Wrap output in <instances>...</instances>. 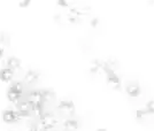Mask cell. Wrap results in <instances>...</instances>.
<instances>
[{
	"label": "cell",
	"instance_id": "cell-1",
	"mask_svg": "<svg viewBox=\"0 0 154 131\" xmlns=\"http://www.w3.org/2000/svg\"><path fill=\"white\" fill-rule=\"evenodd\" d=\"M59 124V118L52 113H45L39 117V125L42 128H38V130L43 128H55Z\"/></svg>",
	"mask_w": 154,
	"mask_h": 131
},
{
	"label": "cell",
	"instance_id": "cell-2",
	"mask_svg": "<svg viewBox=\"0 0 154 131\" xmlns=\"http://www.w3.org/2000/svg\"><path fill=\"white\" fill-rule=\"evenodd\" d=\"M58 109L63 116H67V117L72 116L76 111L75 105L71 100H61L58 104Z\"/></svg>",
	"mask_w": 154,
	"mask_h": 131
},
{
	"label": "cell",
	"instance_id": "cell-3",
	"mask_svg": "<svg viewBox=\"0 0 154 131\" xmlns=\"http://www.w3.org/2000/svg\"><path fill=\"white\" fill-rule=\"evenodd\" d=\"M23 117H26V116L17 111L7 109L2 113V120L6 123H15V122H19L21 120H23Z\"/></svg>",
	"mask_w": 154,
	"mask_h": 131
},
{
	"label": "cell",
	"instance_id": "cell-4",
	"mask_svg": "<svg viewBox=\"0 0 154 131\" xmlns=\"http://www.w3.org/2000/svg\"><path fill=\"white\" fill-rule=\"evenodd\" d=\"M106 81H107V85L114 90V91H119L121 90V79L120 77L116 75L114 72H108L107 75H106Z\"/></svg>",
	"mask_w": 154,
	"mask_h": 131
},
{
	"label": "cell",
	"instance_id": "cell-5",
	"mask_svg": "<svg viewBox=\"0 0 154 131\" xmlns=\"http://www.w3.org/2000/svg\"><path fill=\"white\" fill-rule=\"evenodd\" d=\"M125 92L131 98H138L141 94V87L138 83L131 82V83H128L125 85Z\"/></svg>",
	"mask_w": 154,
	"mask_h": 131
},
{
	"label": "cell",
	"instance_id": "cell-6",
	"mask_svg": "<svg viewBox=\"0 0 154 131\" xmlns=\"http://www.w3.org/2000/svg\"><path fill=\"white\" fill-rule=\"evenodd\" d=\"M26 100H28V101H29L32 106L43 105V104H44L43 91H31V92H29Z\"/></svg>",
	"mask_w": 154,
	"mask_h": 131
},
{
	"label": "cell",
	"instance_id": "cell-7",
	"mask_svg": "<svg viewBox=\"0 0 154 131\" xmlns=\"http://www.w3.org/2000/svg\"><path fill=\"white\" fill-rule=\"evenodd\" d=\"M82 14L79 12V8L77 7H69V11H68V14H67V19H68V22L71 23V24H76L79 21L82 20Z\"/></svg>",
	"mask_w": 154,
	"mask_h": 131
},
{
	"label": "cell",
	"instance_id": "cell-8",
	"mask_svg": "<svg viewBox=\"0 0 154 131\" xmlns=\"http://www.w3.org/2000/svg\"><path fill=\"white\" fill-rule=\"evenodd\" d=\"M32 105L28 100H20L17 102V111L23 114L24 116H29L31 114Z\"/></svg>",
	"mask_w": 154,
	"mask_h": 131
},
{
	"label": "cell",
	"instance_id": "cell-9",
	"mask_svg": "<svg viewBox=\"0 0 154 131\" xmlns=\"http://www.w3.org/2000/svg\"><path fill=\"white\" fill-rule=\"evenodd\" d=\"M13 76H14V70L11 69V68H8V67L2 68L0 70V81L1 82H5V83L11 82L12 78H13Z\"/></svg>",
	"mask_w": 154,
	"mask_h": 131
},
{
	"label": "cell",
	"instance_id": "cell-10",
	"mask_svg": "<svg viewBox=\"0 0 154 131\" xmlns=\"http://www.w3.org/2000/svg\"><path fill=\"white\" fill-rule=\"evenodd\" d=\"M22 98V92L15 91L14 89L9 87V90L7 91V99L11 101V102H19L20 100Z\"/></svg>",
	"mask_w": 154,
	"mask_h": 131
},
{
	"label": "cell",
	"instance_id": "cell-11",
	"mask_svg": "<svg viewBox=\"0 0 154 131\" xmlns=\"http://www.w3.org/2000/svg\"><path fill=\"white\" fill-rule=\"evenodd\" d=\"M79 128V123L74 118H67L63 122V129L66 131H76Z\"/></svg>",
	"mask_w": 154,
	"mask_h": 131
},
{
	"label": "cell",
	"instance_id": "cell-12",
	"mask_svg": "<svg viewBox=\"0 0 154 131\" xmlns=\"http://www.w3.org/2000/svg\"><path fill=\"white\" fill-rule=\"evenodd\" d=\"M38 78H39L38 72H35V70H29V72L24 75V82H26V84H29V85L35 84V83L38 81Z\"/></svg>",
	"mask_w": 154,
	"mask_h": 131
},
{
	"label": "cell",
	"instance_id": "cell-13",
	"mask_svg": "<svg viewBox=\"0 0 154 131\" xmlns=\"http://www.w3.org/2000/svg\"><path fill=\"white\" fill-rule=\"evenodd\" d=\"M103 65H105V68L107 69V72H114L117 69V67H119V63H117V61L115 59H108L107 61H105L103 62Z\"/></svg>",
	"mask_w": 154,
	"mask_h": 131
},
{
	"label": "cell",
	"instance_id": "cell-14",
	"mask_svg": "<svg viewBox=\"0 0 154 131\" xmlns=\"http://www.w3.org/2000/svg\"><path fill=\"white\" fill-rule=\"evenodd\" d=\"M6 63H7V67L11 68V69H13V70H16V69H19L20 67H21V61L17 58H15V56H11L9 59L7 60Z\"/></svg>",
	"mask_w": 154,
	"mask_h": 131
},
{
	"label": "cell",
	"instance_id": "cell-15",
	"mask_svg": "<svg viewBox=\"0 0 154 131\" xmlns=\"http://www.w3.org/2000/svg\"><path fill=\"white\" fill-rule=\"evenodd\" d=\"M43 98H44V102H47V104L53 102L55 100V93L50 90L43 91Z\"/></svg>",
	"mask_w": 154,
	"mask_h": 131
},
{
	"label": "cell",
	"instance_id": "cell-16",
	"mask_svg": "<svg viewBox=\"0 0 154 131\" xmlns=\"http://www.w3.org/2000/svg\"><path fill=\"white\" fill-rule=\"evenodd\" d=\"M31 113L33 114V116L36 117H40L44 113H43V105H37V106H32Z\"/></svg>",
	"mask_w": 154,
	"mask_h": 131
},
{
	"label": "cell",
	"instance_id": "cell-17",
	"mask_svg": "<svg viewBox=\"0 0 154 131\" xmlns=\"http://www.w3.org/2000/svg\"><path fill=\"white\" fill-rule=\"evenodd\" d=\"M147 115H149L146 111V108H141V109H137L136 111V118H138V120H143V118H145Z\"/></svg>",
	"mask_w": 154,
	"mask_h": 131
},
{
	"label": "cell",
	"instance_id": "cell-18",
	"mask_svg": "<svg viewBox=\"0 0 154 131\" xmlns=\"http://www.w3.org/2000/svg\"><path fill=\"white\" fill-rule=\"evenodd\" d=\"M58 5L62 8H69L72 5V0H58Z\"/></svg>",
	"mask_w": 154,
	"mask_h": 131
},
{
	"label": "cell",
	"instance_id": "cell-19",
	"mask_svg": "<svg viewBox=\"0 0 154 131\" xmlns=\"http://www.w3.org/2000/svg\"><path fill=\"white\" fill-rule=\"evenodd\" d=\"M146 111H147L148 114H154V99L149 100L147 104H146Z\"/></svg>",
	"mask_w": 154,
	"mask_h": 131
},
{
	"label": "cell",
	"instance_id": "cell-20",
	"mask_svg": "<svg viewBox=\"0 0 154 131\" xmlns=\"http://www.w3.org/2000/svg\"><path fill=\"white\" fill-rule=\"evenodd\" d=\"M11 87L14 89L15 91H19V92L23 91V84L21 82H15V83H13V85L11 86Z\"/></svg>",
	"mask_w": 154,
	"mask_h": 131
},
{
	"label": "cell",
	"instance_id": "cell-21",
	"mask_svg": "<svg viewBox=\"0 0 154 131\" xmlns=\"http://www.w3.org/2000/svg\"><path fill=\"white\" fill-rule=\"evenodd\" d=\"M30 4H31V0H19V6L21 8H26L30 6Z\"/></svg>",
	"mask_w": 154,
	"mask_h": 131
},
{
	"label": "cell",
	"instance_id": "cell-22",
	"mask_svg": "<svg viewBox=\"0 0 154 131\" xmlns=\"http://www.w3.org/2000/svg\"><path fill=\"white\" fill-rule=\"evenodd\" d=\"M98 23H99V20H98V17H94L93 20L91 21V26H93V28H96L98 26Z\"/></svg>",
	"mask_w": 154,
	"mask_h": 131
},
{
	"label": "cell",
	"instance_id": "cell-23",
	"mask_svg": "<svg viewBox=\"0 0 154 131\" xmlns=\"http://www.w3.org/2000/svg\"><path fill=\"white\" fill-rule=\"evenodd\" d=\"M2 56H4V48L0 46V60L2 59Z\"/></svg>",
	"mask_w": 154,
	"mask_h": 131
},
{
	"label": "cell",
	"instance_id": "cell-24",
	"mask_svg": "<svg viewBox=\"0 0 154 131\" xmlns=\"http://www.w3.org/2000/svg\"><path fill=\"white\" fill-rule=\"evenodd\" d=\"M29 131H39V130H38V128H37V126H35V125H33V126H31V129H29Z\"/></svg>",
	"mask_w": 154,
	"mask_h": 131
},
{
	"label": "cell",
	"instance_id": "cell-25",
	"mask_svg": "<svg viewBox=\"0 0 154 131\" xmlns=\"http://www.w3.org/2000/svg\"><path fill=\"white\" fill-rule=\"evenodd\" d=\"M97 131H106L105 129H99V130H97Z\"/></svg>",
	"mask_w": 154,
	"mask_h": 131
}]
</instances>
